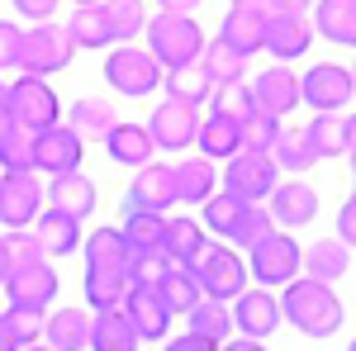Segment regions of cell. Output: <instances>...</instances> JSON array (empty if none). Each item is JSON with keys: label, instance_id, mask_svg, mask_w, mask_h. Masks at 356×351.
<instances>
[{"label": "cell", "instance_id": "2", "mask_svg": "<svg viewBox=\"0 0 356 351\" xmlns=\"http://www.w3.org/2000/svg\"><path fill=\"white\" fill-rule=\"evenodd\" d=\"M200 48H204V33H200V24H195L191 15H152L147 19V57L162 72L195 67Z\"/></svg>", "mask_w": 356, "mask_h": 351}, {"label": "cell", "instance_id": "25", "mask_svg": "<svg viewBox=\"0 0 356 351\" xmlns=\"http://www.w3.org/2000/svg\"><path fill=\"white\" fill-rule=\"evenodd\" d=\"M304 270H309V280L332 285L337 275L352 270V247L342 243V238H323V243H314L309 252H304Z\"/></svg>", "mask_w": 356, "mask_h": 351}, {"label": "cell", "instance_id": "47", "mask_svg": "<svg viewBox=\"0 0 356 351\" xmlns=\"http://www.w3.org/2000/svg\"><path fill=\"white\" fill-rule=\"evenodd\" d=\"M5 247H10V261H15V266L48 261V256H43V247H38V238H33V233H24V228H15V233L5 238Z\"/></svg>", "mask_w": 356, "mask_h": 351}, {"label": "cell", "instance_id": "40", "mask_svg": "<svg viewBox=\"0 0 356 351\" xmlns=\"http://www.w3.org/2000/svg\"><path fill=\"white\" fill-rule=\"evenodd\" d=\"M209 105H214V114H219V119H228V124H238V129H243L247 119L257 114V105H252V90H247L243 81L214 85V90H209Z\"/></svg>", "mask_w": 356, "mask_h": 351}, {"label": "cell", "instance_id": "9", "mask_svg": "<svg viewBox=\"0 0 356 351\" xmlns=\"http://www.w3.org/2000/svg\"><path fill=\"white\" fill-rule=\"evenodd\" d=\"M43 214V186L33 171H5L0 176V223L15 233V228H29L33 218Z\"/></svg>", "mask_w": 356, "mask_h": 351}, {"label": "cell", "instance_id": "41", "mask_svg": "<svg viewBox=\"0 0 356 351\" xmlns=\"http://www.w3.org/2000/svg\"><path fill=\"white\" fill-rule=\"evenodd\" d=\"M100 15H105V24H110V38H119V43H129L138 28L147 24L143 0H100Z\"/></svg>", "mask_w": 356, "mask_h": 351}, {"label": "cell", "instance_id": "37", "mask_svg": "<svg viewBox=\"0 0 356 351\" xmlns=\"http://www.w3.org/2000/svg\"><path fill=\"white\" fill-rule=\"evenodd\" d=\"M157 295H162V304L166 309H171V313H191L195 304H200V285H195V275L186 266H171L162 275V280H157Z\"/></svg>", "mask_w": 356, "mask_h": 351}, {"label": "cell", "instance_id": "14", "mask_svg": "<svg viewBox=\"0 0 356 351\" xmlns=\"http://www.w3.org/2000/svg\"><path fill=\"white\" fill-rule=\"evenodd\" d=\"M195 129H200V114L181 100H162L147 119V138L152 147H166V152H186L195 142Z\"/></svg>", "mask_w": 356, "mask_h": 351}, {"label": "cell", "instance_id": "57", "mask_svg": "<svg viewBox=\"0 0 356 351\" xmlns=\"http://www.w3.org/2000/svg\"><path fill=\"white\" fill-rule=\"evenodd\" d=\"M0 351H19V342H15V332H10V318L0 313Z\"/></svg>", "mask_w": 356, "mask_h": 351}, {"label": "cell", "instance_id": "33", "mask_svg": "<svg viewBox=\"0 0 356 351\" xmlns=\"http://www.w3.org/2000/svg\"><path fill=\"white\" fill-rule=\"evenodd\" d=\"M247 209H252V204H243L238 195H228V190H223V195H209V199H204V223H209V228H214L219 238L238 243V233H243V218H247Z\"/></svg>", "mask_w": 356, "mask_h": 351}, {"label": "cell", "instance_id": "13", "mask_svg": "<svg viewBox=\"0 0 356 351\" xmlns=\"http://www.w3.org/2000/svg\"><path fill=\"white\" fill-rule=\"evenodd\" d=\"M252 275L266 285H290L300 275V243L285 238V233H266L261 243L252 247Z\"/></svg>", "mask_w": 356, "mask_h": 351}, {"label": "cell", "instance_id": "19", "mask_svg": "<svg viewBox=\"0 0 356 351\" xmlns=\"http://www.w3.org/2000/svg\"><path fill=\"white\" fill-rule=\"evenodd\" d=\"M233 323L243 327V337L261 342L280 327V304H275L266 290H243L238 295V309H233Z\"/></svg>", "mask_w": 356, "mask_h": 351}, {"label": "cell", "instance_id": "24", "mask_svg": "<svg viewBox=\"0 0 356 351\" xmlns=\"http://www.w3.org/2000/svg\"><path fill=\"white\" fill-rule=\"evenodd\" d=\"M43 337H48V351H86V342H90V313L57 309L43 323Z\"/></svg>", "mask_w": 356, "mask_h": 351}, {"label": "cell", "instance_id": "60", "mask_svg": "<svg viewBox=\"0 0 356 351\" xmlns=\"http://www.w3.org/2000/svg\"><path fill=\"white\" fill-rule=\"evenodd\" d=\"M19 351H48V347H38V342H33V347H19Z\"/></svg>", "mask_w": 356, "mask_h": 351}, {"label": "cell", "instance_id": "1", "mask_svg": "<svg viewBox=\"0 0 356 351\" xmlns=\"http://www.w3.org/2000/svg\"><path fill=\"white\" fill-rule=\"evenodd\" d=\"M275 304H280V318H290L304 337H332L337 327L347 323V309H342V299L332 295V285L309 280V275H295L285 285V299H275Z\"/></svg>", "mask_w": 356, "mask_h": 351}, {"label": "cell", "instance_id": "38", "mask_svg": "<svg viewBox=\"0 0 356 351\" xmlns=\"http://www.w3.org/2000/svg\"><path fill=\"white\" fill-rule=\"evenodd\" d=\"M72 48H105L110 43V24L100 15V5H76L72 10V24H67Z\"/></svg>", "mask_w": 356, "mask_h": 351}, {"label": "cell", "instance_id": "23", "mask_svg": "<svg viewBox=\"0 0 356 351\" xmlns=\"http://www.w3.org/2000/svg\"><path fill=\"white\" fill-rule=\"evenodd\" d=\"M171 186H176V204H204L214 195V162L204 157H186L171 166Z\"/></svg>", "mask_w": 356, "mask_h": 351}, {"label": "cell", "instance_id": "49", "mask_svg": "<svg viewBox=\"0 0 356 351\" xmlns=\"http://www.w3.org/2000/svg\"><path fill=\"white\" fill-rule=\"evenodd\" d=\"M5 318H10V332H15V342H19V347H33V342L43 337V323H38V313H24V309H10Z\"/></svg>", "mask_w": 356, "mask_h": 351}, {"label": "cell", "instance_id": "7", "mask_svg": "<svg viewBox=\"0 0 356 351\" xmlns=\"http://www.w3.org/2000/svg\"><path fill=\"white\" fill-rule=\"evenodd\" d=\"M119 313H124V323L134 327L138 342H162L166 327H171V309L162 304L157 285H129L124 299H119Z\"/></svg>", "mask_w": 356, "mask_h": 351}, {"label": "cell", "instance_id": "29", "mask_svg": "<svg viewBox=\"0 0 356 351\" xmlns=\"http://www.w3.org/2000/svg\"><path fill=\"white\" fill-rule=\"evenodd\" d=\"M105 147H110L114 162H124V166H147L152 152H157L143 124H114L110 133H105Z\"/></svg>", "mask_w": 356, "mask_h": 351}, {"label": "cell", "instance_id": "46", "mask_svg": "<svg viewBox=\"0 0 356 351\" xmlns=\"http://www.w3.org/2000/svg\"><path fill=\"white\" fill-rule=\"evenodd\" d=\"M171 261H166L162 247H152V252H129V285H157Z\"/></svg>", "mask_w": 356, "mask_h": 351}, {"label": "cell", "instance_id": "31", "mask_svg": "<svg viewBox=\"0 0 356 351\" xmlns=\"http://www.w3.org/2000/svg\"><path fill=\"white\" fill-rule=\"evenodd\" d=\"M90 351H138V337L134 327L124 323V313L119 309H100L95 318H90Z\"/></svg>", "mask_w": 356, "mask_h": 351}, {"label": "cell", "instance_id": "56", "mask_svg": "<svg viewBox=\"0 0 356 351\" xmlns=\"http://www.w3.org/2000/svg\"><path fill=\"white\" fill-rule=\"evenodd\" d=\"M157 5H162V15H191L200 0H157Z\"/></svg>", "mask_w": 356, "mask_h": 351}, {"label": "cell", "instance_id": "51", "mask_svg": "<svg viewBox=\"0 0 356 351\" xmlns=\"http://www.w3.org/2000/svg\"><path fill=\"white\" fill-rule=\"evenodd\" d=\"M15 10H19L24 19H33V24H43V19L57 10V0H15Z\"/></svg>", "mask_w": 356, "mask_h": 351}, {"label": "cell", "instance_id": "45", "mask_svg": "<svg viewBox=\"0 0 356 351\" xmlns=\"http://www.w3.org/2000/svg\"><path fill=\"white\" fill-rule=\"evenodd\" d=\"M238 138H243V152H266V157H271L275 138H280V119H271V114H252L243 129H238Z\"/></svg>", "mask_w": 356, "mask_h": 351}, {"label": "cell", "instance_id": "43", "mask_svg": "<svg viewBox=\"0 0 356 351\" xmlns=\"http://www.w3.org/2000/svg\"><path fill=\"white\" fill-rule=\"evenodd\" d=\"M119 233H124V243H129V252H152V247H162L166 214H129Z\"/></svg>", "mask_w": 356, "mask_h": 351}, {"label": "cell", "instance_id": "48", "mask_svg": "<svg viewBox=\"0 0 356 351\" xmlns=\"http://www.w3.org/2000/svg\"><path fill=\"white\" fill-rule=\"evenodd\" d=\"M266 233H275L271 214H266L261 204H252V209H247V218H243V233H238V247H257Z\"/></svg>", "mask_w": 356, "mask_h": 351}, {"label": "cell", "instance_id": "10", "mask_svg": "<svg viewBox=\"0 0 356 351\" xmlns=\"http://www.w3.org/2000/svg\"><path fill=\"white\" fill-rule=\"evenodd\" d=\"M105 81H110L119 95H147V90L162 85V67L143 53V48H114V53L105 57Z\"/></svg>", "mask_w": 356, "mask_h": 351}, {"label": "cell", "instance_id": "27", "mask_svg": "<svg viewBox=\"0 0 356 351\" xmlns=\"http://www.w3.org/2000/svg\"><path fill=\"white\" fill-rule=\"evenodd\" d=\"M195 142H200L204 162H228V157H238V152H243L238 124H228V119H219V114L200 119V129H195Z\"/></svg>", "mask_w": 356, "mask_h": 351}, {"label": "cell", "instance_id": "16", "mask_svg": "<svg viewBox=\"0 0 356 351\" xmlns=\"http://www.w3.org/2000/svg\"><path fill=\"white\" fill-rule=\"evenodd\" d=\"M247 90H252L257 114H271V119H285L290 109L300 105V76H295L290 67H271V72H261Z\"/></svg>", "mask_w": 356, "mask_h": 351}, {"label": "cell", "instance_id": "58", "mask_svg": "<svg viewBox=\"0 0 356 351\" xmlns=\"http://www.w3.org/2000/svg\"><path fill=\"white\" fill-rule=\"evenodd\" d=\"M219 351H261V342H252V337H243V342H219Z\"/></svg>", "mask_w": 356, "mask_h": 351}, {"label": "cell", "instance_id": "59", "mask_svg": "<svg viewBox=\"0 0 356 351\" xmlns=\"http://www.w3.org/2000/svg\"><path fill=\"white\" fill-rule=\"evenodd\" d=\"M10 266H15V261H10V247H5V238H0V285H5V275H10Z\"/></svg>", "mask_w": 356, "mask_h": 351}, {"label": "cell", "instance_id": "15", "mask_svg": "<svg viewBox=\"0 0 356 351\" xmlns=\"http://www.w3.org/2000/svg\"><path fill=\"white\" fill-rule=\"evenodd\" d=\"M176 204V186H171V166H138L134 186H129V199H124V209L129 214H166Z\"/></svg>", "mask_w": 356, "mask_h": 351}, {"label": "cell", "instance_id": "20", "mask_svg": "<svg viewBox=\"0 0 356 351\" xmlns=\"http://www.w3.org/2000/svg\"><path fill=\"white\" fill-rule=\"evenodd\" d=\"M271 223H285V228H300L309 218L318 214V195L314 186H304V181H285V186L271 190Z\"/></svg>", "mask_w": 356, "mask_h": 351}, {"label": "cell", "instance_id": "17", "mask_svg": "<svg viewBox=\"0 0 356 351\" xmlns=\"http://www.w3.org/2000/svg\"><path fill=\"white\" fill-rule=\"evenodd\" d=\"M309 43H314V28H309L304 15H266V24H261V48L266 53L290 62V57L309 53Z\"/></svg>", "mask_w": 356, "mask_h": 351}, {"label": "cell", "instance_id": "54", "mask_svg": "<svg viewBox=\"0 0 356 351\" xmlns=\"http://www.w3.org/2000/svg\"><path fill=\"white\" fill-rule=\"evenodd\" d=\"M233 10H243V15H257V19H266V15H271V0H233Z\"/></svg>", "mask_w": 356, "mask_h": 351}, {"label": "cell", "instance_id": "30", "mask_svg": "<svg viewBox=\"0 0 356 351\" xmlns=\"http://www.w3.org/2000/svg\"><path fill=\"white\" fill-rule=\"evenodd\" d=\"M314 24H318V33L332 38L337 48H352L356 43V0H318Z\"/></svg>", "mask_w": 356, "mask_h": 351}, {"label": "cell", "instance_id": "21", "mask_svg": "<svg viewBox=\"0 0 356 351\" xmlns=\"http://www.w3.org/2000/svg\"><path fill=\"white\" fill-rule=\"evenodd\" d=\"M33 238L43 247V256H72V252L81 247V218L43 209V214L33 218Z\"/></svg>", "mask_w": 356, "mask_h": 351}, {"label": "cell", "instance_id": "55", "mask_svg": "<svg viewBox=\"0 0 356 351\" xmlns=\"http://www.w3.org/2000/svg\"><path fill=\"white\" fill-rule=\"evenodd\" d=\"M314 0H271V15H304Z\"/></svg>", "mask_w": 356, "mask_h": 351}, {"label": "cell", "instance_id": "28", "mask_svg": "<svg viewBox=\"0 0 356 351\" xmlns=\"http://www.w3.org/2000/svg\"><path fill=\"white\" fill-rule=\"evenodd\" d=\"M86 270H124L129 275V243L119 228H95L86 238Z\"/></svg>", "mask_w": 356, "mask_h": 351}, {"label": "cell", "instance_id": "26", "mask_svg": "<svg viewBox=\"0 0 356 351\" xmlns=\"http://www.w3.org/2000/svg\"><path fill=\"white\" fill-rule=\"evenodd\" d=\"M204 243H209V238H204V228H200L195 218H186V214H181V218H166L162 252H166V261H171V266H191Z\"/></svg>", "mask_w": 356, "mask_h": 351}, {"label": "cell", "instance_id": "44", "mask_svg": "<svg viewBox=\"0 0 356 351\" xmlns=\"http://www.w3.org/2000/svg\"><path fill=\"white\" fill-rule=\"evenodd\" d=\"M271 162L290 166V171H309L318 157H314V147L304 142V133H285V129H280V138H275V147H271Z\"/></svg>", "mask_w": 356, "mask_h": 351}, {"label": "cell", "instance_id": "39", "mask_svg": "<svg viewBox=\"0 0 356 351\" xmlns=\"http://www.w3.org/2000/svg\"><path fill=\"white\" fill-rule=\"evenodd\" d=\"M186 318H191V332H195V337H204V342H223L228 327H233V313H228L223 299H200Z\"/></svg>", "mask_w": 356, "mask_h": 351}, {"label": "cell", "instance_id": "36", "mask_svg": "<svg viewBox=\"0 0 356 351\" xmlns=\"http://www.w3.org/2000/svg\"><path fill=\"white\" fill-rule=\"evenodd\" d=\"M261 24L266 19H257V15H243V10H228L223 15V28H219V38L233 48L238 57H252L257 48H261Z\"/></svg>", "mask_w": 356, "mask_h": 351}, {"label": "cell", "instance_id": "11", "mask_svg": "<svg viewBox=\"0 0 356 351\" xmlns=\"http://www.w3.org/2000/svg\"><path fill=\"white\" fill-rule=\"evenodd\" d=\"M5 295L10 309H24V313H43L57 299V275L48 261H33V266H10L5 275Z\"/></svg>", "mask_w": 356, "mask_h": 351}, {"label": "cell", "instance_id": "4", "mask_svg": "<svg viewBox=\"0 0 356 351\" xmlns=\"http://www.w3.org/2000/svg\"><path fill=\"white\" fill-rule=\"evenodd\" d=\"M5 114L10 124H19L24 133H43L62 119V105H57L53 85L43 76H19V81L5 85Z\"/></svg>", "mask_w": 356, "mask_h": 351}, {"label": "cell", "instance_id": "6", "mask_svg": "<svg viewBox=\"0 0 356 351\" xmlns=\"http://www.w3.org/2000/svg\"><path fill=\"white\" fill-rule=\"evenodd\" d=\"M356 85H352V72L347 67H337V62H318V67H309L300 81V100L304 105H314L318 114H342V109L352 105Z\"/></svg>", "mask_w": 356, "mask_h": 351}, {"label": "cell", "instance_id": "34", "mask_svg": "<svg viewBox=\"0 0 356 351\" xmlns=\"http://www.w3.org/2000/svg\"><path fill=\"white\" fill-rule=\"evenodd\" d=\"M243 67H247V57H238L223 38H214V43H204V48H200V72H204L214 85L243 81Z\"/></svg>", "mask_w": 356, "mask_h": 351}, {"label": "cell", "instance_id": "22", "mask_svg": "<svg viewBox=\"0 0 356 351\" xmlns=\"http://www.w3.org/2000/svg\"><path fill=\"white\" fill-rule=\"evenodd\" d=\"M43 199H53L48 209H57V214L86 218L95 209V186H90V176H81V171H62V176H53V186L43 190Z\"/></svg>", "mask_w": 356, "mask_h": 351}, {"label": "cell", "instance_id": "12", "mask_svg": "<svg viewBox=\"0 0 356 351\" xmlns=\"http://www.w3.org/2000/svg\"><path fill=\"white\" fill-rule=\"evenodd\" d=\"M223 186H228V195H238L243 204H257V199H266L275 190V162L266 152H238V157H228Z\"/></svg>", "mask_w": 356, "mask_h": 351}, {"label": "cell", "instance_id": "35", "mask_svg": "<svg viewBox=\"0 0 356 351\" xmlns=\"http://www.w3.org/2000/svg\"><path fill=\"white\" fill-rule=\"evenodd\" d=\"M114 124H119V114L110 109V100H76V105H72V124H67V129L86 142V138H105Z\"/></svg>", "mask_w": 356, "mask_h": 351}, {"label": "cell", "instance_id": "50", "mask_svg": "<svg viewBox=\"0 0 356 351\" xmlns=\"http://www.w3.org/2000/svg\"><path fill=\"white\" fill-rule=\"evenodd\" d=\"M19 43H24V28L0 19V72L5 67H19Z\"/></svg>", "mask_w": 356, "mask_h": 351}, {"label": "cell", "instance_id": "8", "mask_svg": "<svg viewBox=\"0 0 356 351\" xmlns=\"http://www.w3.org/2000/svg\"><path fill=\"white\" fill-rule=\"evenodd\" d=\"M81 157H86V142L67 124H53L43 133H33L29 142V162L33 171H48V176H62V171H81Z\"/></svg>", "mask_w": 356, "mask_h": 351}, {"label": "cell", "instance_id": "42", "mask_svg": "<svg viewBox=\"0 0 356 351\" xmlns=\"http://www.w3.org/2000/svg\"><path fill=\"white\" fill-rule=\"evenodd\" d=\"M129 290V275L124 270H86V304L100 313V309H119V299Z\"/></svg>", "mask_w": 356, "mask_h": 351}, {"label": "cell", "instance_id": "61", "mask_svg": "<svg viewBox=\"0 0 356 351\" xmlns=\"http://www.w3.org/2000/svg\"><path fill=\"white\" fill-rule=\"evenodd\" d=\"M76 5H100V0H76Z\"/></svg>", "mask_w": 356, "mask_h": 351}, {"label": "cell", "instance_id": "53", "mask_svg": "<svg viewBox=\"0 0 356 351\" xmlns=\"http://www.w3.org/2000/svg\"><path fill=\"white\" fill-rule=\"evenodd\" d=\"M337 228H342V243L352 247V238H356V204H342V214H337Z\"/></svg>", "mask_w": 356, "mask_h": 351}, {"label": "cell", "instance_id": "5", "mask_svg": "<svg viewBox=\"0 0 356 351\" xmlns=\"http://www.w3.org/2000/svg\"><path fill=\"white\" fill-rule=\"evenodd\" d=\"M72 38H67V28L62 24H33L24 28V43H19V67H24V76H53L62 72L67 62H72Z\"/></svg>", "mask_w": 356, "mask_h": 351}, {"label": "cell", "instance_id": "52", "mask_svg": "<svg viewBox=\"0 0 356 351\" xmlns=\"http://www.w3.org/2000/svg\"><path fill=\"white\" fill-rule=\"evenodd\" d=\"M166 351H219V342H204V337L186 332V337H171V342H166Z\"/></svg>", "mask_w": 356, "mask_h": 351}, {"label": "cell", "instance_id": "32", "mask_svg": "<svg viewBox=\"0 0 356 351\" xmlns=\"http://www.w3.org/2000/svg\"><path fill=\"white\" fill-rule=\"evenodd\" d=\"M162 85H166V100H181V105H191V109H200L209 100V90H214V81L200 72V62L195 67H176V72H162Z\"/></svg>", "mask_w": 356, "mask_h": 351}, {"label": "cell", "instance_id": "18", "mask_svg": "<svg viewBox=\"0 0 356 351\" xmlns=\"http://www.w3.org/2000/svg\"><path fill=\"white\" fill-rule=\"evenodd\" d=\"M352 114H318L314 124H304V142L314 147V157L323 162V157H347L352 152Z\"/></svg>", "mask_w": 356, "mask_h": 351}, {"label": "cell", "instance_id": "3", "mask_svg": "<svg viewBox=\"0 0 356 351\" xmlns=\"http://www.w3.org/2000/svg\"><path fill=\"white\" fill-rule=\"evenodd\" d=\"M195 275V285H200V295L204 299H238L247 290V266L238 252H228V247L219 243H204L200 247V256H195L191 266H186Z\"/></svg>", "mask_w": 356, "mask_h": 351}]
</instances>
